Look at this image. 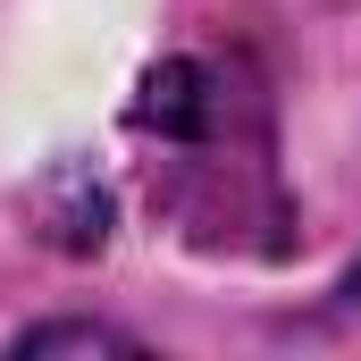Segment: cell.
<instances>
[{
    "mask_svg": "<svg viewBox=\"0 0 361 361\" xmlns=\"http://www.w3.org/2000/svg\"><path fill=\"white\" fill-rule=\"evenodd\" d=\"M8 353H143L126 328H109V319H42V328H25Z\"/></svg>",
    "mask_w": 361,
    "mask_h": 361,
    "instance_id": "6da1fadb",
    "label": "cell"
}]
</instances>
